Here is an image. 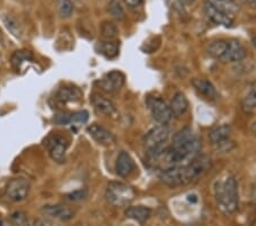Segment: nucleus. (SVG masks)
<instances>
[{"instance_id": "f257e3e1", "label": "nucleus", "mask_w": 256, "mask_h": 226, "mask_svg": "<svg viewBox=\"0 0 256 226\" xmlns=\"http://www.w3.org/2000/svg\"><path fill=\"white\" fill-rule=\"evenodd\" d=\"M210 168V159L208 157H195L188 164L176 166L163 169L160 174V182L170 187L182 186L192 183Z\"/></svg>"}, {"instance_id": "f03ea898", "label": "nucleus", "mask_w": 256, "mask_h": 226, "mask_svg": "<svg viewBox=\"0 0 256 226\" xmlns=\"http://www.w3.org/2000/svg\"><path fill=\"white\" fill-rule=\"evenodd\" d=\"M214 196L218 210L224 215H232L238 210V185L234 175L226 172L218 177L214 183Z\"/></svg>"}, {"instance_id": "7ed1b4c3", "label": "nucleus", "mask_w": 256, "mask_h": 226, "mask_svg": "<svg viewBox=\"0 0 256 226\" xmlns=\"http://www.w3.org/2000/svg\"><path fill=\"white\" fill-rule=\"evenodd\" d=\"M136 192L128 184L110 182L106 188V199L114 207H126L134 199Z\"/></svg>"}, {"instance_id": "20e7f679", "label": "nucleus", "mask_w": 256, "mask_h": 226, "mask_svg": "<svg viewBox=\"0 0 256 226\" xmlns=\"http://www.w3.org/2000/svg\"><path fill=\"white\" fill-rule=\"evenodd\" d=\"M68 138L60 134L50 135L46 141V147L49 155H50L54 161L58 163L65 162V155L66 151L68 149Z\"/></svg>"}, {"instance_id": "39448f33", "label": "nucleus", "mask_w": 256, "mask_h": 226, "mask_svg": "<svg viewBox=\"0 0 256 226\" xmlns=\"http://www.w3.org/2000/svg\"><path fill=\"white\" fill-rule=\"evenodd\" d=\"M171 130L166 125L160 123V126H156L152 128L144 137V145L148 152L155 151L163 146V144L170 137Z\"/></svg>"}, {"instance_id": "423d86ee", "label": "nucleus", "mask_w": 256, "mask_h": 226, "mask_svg": "<svg viewBox=\"0 0 256 226\" xmlns=\"http://www.w3.org/2000/svg\"><path fill=\"white\" fill-rule=\"evenodd\" d=\"M147 106L152 119L158 123L166 125V123L172 119L173 114L170 106H168L162 98L148 97Z\"/></svg>"}, {"instance_id": "0eeeda50", "label": "nucleus", "mask_w": 256, "mask_h": 226, "mask_svg": "<svg viewBox=\"0 0 256 226\" xmlns=\"http://www.w3.org/2000/svg\"><path fill=\"white\" fill-rule=\"evenodd\" d=\"M30 193V183L24 178H14L7 184L5 195L12 202L26 200Z\"/></svg>"}, {"instance_id": "6e6552de", "label": "nucleus", "mask_w": 256, "mask_h": 226, "mask_svg": "<svg viewBox=\"0 0 256 226\" xmlns=\"http://www.w3.org/2000/svg\"><path fill=\"white\" fill-rule=\"evenodd\" d=\"M41 211L47 218L60 221L71 220L76 215V211L71 207L65 204H47L42 207Z\"/></svg>"}, {"instance_id": "1a4fd4ad", "label": "nucleus", "mask_w": 256, "mask_h": 226, "mask_svg": "<svg viewBox=\"0 0 256 226\" xmlns=\"http://www.w3.org/2000/svg\"><path fill=\"white\" fill-rule=\"evenodd\" d=\"M246 51L242 46V44L237 40H226V46L224 53L220 56V61L226 63H234V62H240L245 59Z\"/></svg>"}, {"instance_id": "9d476101", "label": "nucleus", "mask_w": 256, "mask_h": 226, "mask_svg": "<svg viewBox=\"0 0 256 226\" xmlns=\"http://www.w3.org/2000/svg\"><path fill=\"white\" fill-rule=\"evenodd\" d=\"M126 81V77L122 72L120 71H112L102 78L100 81H98L99 87L104 92L114 94L118 92L123 87Z\"/></svg>"}, {"instance_id": "9b49d317", "label": "nucleus", "mask_w": 256, "mask_h": 226, "mask_svg": "<svg viewBox=\"0 0 256 226\" xmlns=\"http://www.w3.org/2000/svg\"><path fill=\"white\" fill-rule=\"evenodd\" d=\"M204 11H205V14L208 15V18L216 24H220V26H224L226 28L232 27L234 24L232 16L218 11V8H216L213 5H210L208 2L205 3Z\"/></svg>"}, {"instance_id": "f8f14e48", "label": "nucleus", "mask_w": 256, "mask_h": 226, "mask_svg": "<svg viewBox=\"0 0 256 226\" xmlns=\"http://www.w3.org/2000/svg\"><path fill=\"white\" fill-rule=\"evenodd\" d=\"M86 130H88L90 136H92L97 143L102 144V145H110V144H113L115 142V139H116L114 136V134H112L110 130H107L100 125H97V123L90 125L88 128H86Z\"/></svg>"}, {"instance_id": "ddd939ff", "label": "nucleus", "mask_w": 256, "mask_h": 226, "mask_svg": "<svg viewBox=\"0 0 256 226\" xmlns=\"http://www.w3.org/2000/svg\"><path fill=\"white\" fill-rule=\"evenodd\" d=\"M89 113L86 111H79V112L74 113H64V114H57L54 118L57 125H71V126H81L88 121Z\"/></svg>"}, {"instance_id": "4468645a", "label": "nucleus", "mask_w": 256, "mask_h": 226, "mask_svg": "<svg viewBox=\"0 0 256 226\" xmlns=\"http://www.w3.org/2000/svg\"><path fill=\"white\" fill-rule=\"evenodd\" d=\"M136 169V164L134 159L131 158V155L126 151L120 152L116 164H115V170L120 177H128L131 175L134 170Z\"/></svg>"}, {"instance_id": "2eb2a0df", "label": "nucleus", "mask_w": 256, "mask_h": 226, "mask_svg": "<svg viewBox=\"0 0 256 226\" xmlns=\"http://www.w3.org/2000/svg\"><path fill=\"white\" fill-rule=\"evenodd\" d=\"M192 84L200 95L205 96L208 100H216L218 97L216 87L208 79H204V78H195L192 81Z\"/></svg>"}, {"instance_id": "dca6fc26", "label": "nucleus", "mask_w": 256, "mask_h": 226, "mask_svg": "<svg viewBox=\"0 0 256 226\" xmlns=\"http://www.w3.org/2000/svg\"><path fill=\"white\" fill-rule=\"evenodd\" d=\"M55 98L60 103L76 102L82 98V92L78 87H62L57 90Z\"/></svg>"}, {"instance_id": "f3484780", "label": "nucleus", "mask_w": 256, "mask_h": 226, "mask_svg": "<svg viewBox=\"0 0 256 226\" xmlns=\"http://www.w3.org/2000/svg\"><path fill=\"white\" fill-rule=\"evenodd\" d=\"M92 102L98 112L102 114H106V116H114L116 114V108H115L114 103L112 101L107 100V98L102 97L98 94H94L92 98Z\"/></svg>"}, {"instance_id": "a211bd4d", "label": "nucleus", "mask_w": 256, "mask_h": 226, "mask_svg": "<svg viewBox=\"0 0 256 226\" xmlns=\"http://www.w3.org/2000/svg\"><path fill=\"white\" fill-rule=\"evenodd\" d=\"M152 215V210L144 205H136V207H129L126 210V216L132 220L138 221L140 224L146 223Z\"/></svg>"}, {"instance_id": "6ab92c4d", "label": "nucleus", "mask_w": 256, "mask_h": 226, "mask_svg": "<svg viewBox=\"0 0 256 226\" xmlns=\"http://www.w3.org/2000/svg\"><path fill=\"white\" fill-rule=\"evenodd\" d=\"M97 49L99 54L105 56L106 59L113 60L118 57L120 53V44L118 41H114L112 39H108L106 41H100L97 45Z\"/></svg>"}, {"instance_id": "aec40b11", "label": "nucleus", "mask_w": 256, "mask_h": 226, "mask_svg": "<svg viewBox=\"0 0 256 226\" xmlns=\"http://www.w3.org/2000/svg\"><path fill=\"white\" fill-rule=\"evenodd\" d=\"M189 108V103L187 97H186L182 93H176L173 100L171 102L170 109L172 111V114H174L176 117H181L187 112Z\"/></svg>"}, {"instance_id": "412c9836", "label": "nucleus", "mask_w": 256, "mask_h": 226, "mask_svg": "<svg viewBox=\"0 0 256 226\" xmlns=\"http://www.w3.org/2000/svg\"><path fill=\"white\" fill-rule=\"evenodd\" d=\"M231 134V127L229 125H220L214 127V128L210 131L208 137L214 145L226 141V139L230 138Z\"/></svg>"}, {"instance_id": "4be33fe9", "label": "nucleus", "mask_w": 256, "mask_h": 226, "mask_svg": "<svg viewBox=\"0 0 256 226\" xmlns=\"http://www.w3.org/2000/svg\"><path fill=\"white\" fill-rule=\"evenodd\" d=\"M208 2L213 5L218 11L232 16L239 12V6L234 0H208Z\"/></svg>"}, {"instance_id": "5701e85b", "label": "nucleus", "mask_w": 256, "mask_h": 226, "mask_svg": "<svg viewBox=\"0 0 256 226\" xmlns=\"http://www.w3.org/2000/svg\"><path fill=\"white\" fill-rule=\"evenodd\" d=\"M242 109L247 113L253 112L256 109V82L250 86L248 93L242 98Z\"/></svg>"}, {"instance_id": "b1692460", "label": "nucleus", "mask_w": 256, "mask_h": 226, "mask_svg": "<svg viewBox=\"0 0 256 226\" xmlns=\"http://www.w3.org/2000/svg\"><path fill=\"white\" fill-rule=\"evenodd\" d=\"M56 7L62 18L68 19L73 14L74 5L71 0H56Z\"/></svg>"}, {"instance_id": "393cba45", "label": "nucleus", "mask_w": 256, "mask_h": 226, "mask_svg": "<svg viewBox=\"0 0 256 226\" xmlns=\"http://www.w3.org/2000/svg\"><path fill=\"white\" fill-rule=\"evenodd\" d=\"M2 21L4 23H5L6 28L12 32V34L15 37H18V38H20V36H22V29H20V26L18 21L10 15H4Z\"/></svg>"}, {"instance_id": "a878e982", "label": "nucleus", "mask_w": 256, "mask_h": 226, "mask_svg": "<svg viewBox=\"0 0 256 226\" xmlns=\"http://www.w3.org/2000/svg\"><path fill=\"white\" fill-rule=\"evenodd\" d=\"M100 31H102V36L106 39H114L118 34V29L116 27V24L113 22H110V21H106V22L102 24Z\"/></svg>"}, {"instance_id": "bb28decb", "label": "nucleus", "mask_w": 256, "mask_h": 226, "mask_svg": "<svg viewBox=\"0 0 256 226\" xmlns=\"http://www.w3.org/2000/svg\"><path fill=\"white\" fill-rule=\"evenodd\" d=\"M108 12L110 13V15L113 16L114 19L116 20H123L126 16L124 10L120 3V0H110L108 4Z\"/></svg>"}, {"instance_id": "cd10ccee", "label": "nucleus", "mask_w": 256, "mask_h": 226, "mask_svg": "<svg viewBox=\"0 0 256 226\" xmlns=\"http://www.w3.org/2000/svg\"><path fill=\"white\" fill-rule=\"evenodd\" d=\"M10 221L14 225H28V215L24 211H15L10 215Z\"/></svg>"}, {"instance_id": "c85d7f7f", "label": "nucleus", "mask_w": 256, "mask_h": 226, "mask_svg": "<svg viewBox=\"0 0 256 226\" xmlns=\"http://www.w3.org/2000/svg\"><path fill=\"white\" fill-rule=\"evenodd\" d=\"M86 196H88V192H86V190H78V191H74V192L68 193V194H66L65 199L68 201H72V202H78V201L84 200Z\"/></svg>"}, {"instance_id": "c756f323", "label": "nucleus", "mask_w": 256, "mask_h": 226, "mask_svg": "<svg viewBox=\"0 0 256 226\" xmlns=\"http://www.w3.org/2000/svg\"><path fill=\"white\" fill-rule=\"evenodd\" d=\"M124 3L129 8H138L142 5L144 0H124Z\"/></svg>"}, {"instance_id": "7c9ffc66", "label": "nucleus", "mask_w": 256, "mask_h": 226, "mask_svg": "<svg viewBox=\"0 0 256 226\" xmlns=\"http://www.w3.org/2000/svg\"><path fill=\"white\" fill-rule=\"evenodd\" d=\"M242 2L250 7H256V0H242Z\"/></svg>"}, {"instance_id": "2f4dec72", "label": "nucleus", "mask_w": 256, "mask_h": 226, "mask_svg": "<svg viewBox=\"0 0 256 226\" xmlns=\"http://www.w3.org/2000/svg\"><path fill=\"white\" fill-rule=\"evenodd\" d=\"M179 2H181L182 4H186V5H192V4L195 3L196 0H179Z\"/></svg>"}, {"instance_id": "473e14b6", "label": "nucleus", "mask_w": 256, "mask_h": 226, "mask_svg": "<svg viewBox=\"0 0 256 226\" xmlns=\"http://www.w3.org/2000/svg\"><path fill=\"white\" fill-rule=\"evenodd\" d=\"M252 129H253V131L256 134V121L253 123V127H252Z\"/></svg>"}, {"instance_id": "72a5a7b5", "label": "nucleus", "mask_w": 256, "mask_h": 226, "mask_svg": "<svg viewBox=\"0 0 256 226\" xmlns=\"http://www.w3.org/2000/svg\"><path fill=\"white\" fill-rule=\"evenodd\" d=\"M0 225H5V220H4L2 217H0Z\"/></svg>"}, {"instance_id": "f704fd0d", "label": "nucleus", "mask_w": 256, "mask_h": 226, "mask_svg": "<svg viewBox=\"0 0 256 226\" xmlns=\"http://www.w3.org/2000/svg\"><path fill=\"white\" fill-rule=\"evenodd\" d=\"M252 41H253V45L256 47V37H255V38H253V40H252Z\"/></svg>"}, {"instance_id": "c9c22d12", "label": "nucleus", "mask_w": 256, "mask_h": 226, "mask_svg": "<svg viewBox=\"0 0 256 226\" xmlns=\"http://www.w3.org/2000/svg\"><path fill=\"white\" fill-rule=\"evenodd\" d=\"M253 225H256V219L253 221Z\"/></svg>"}]
</instances>
